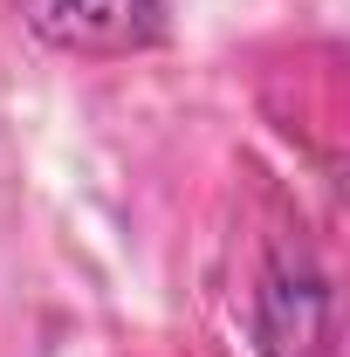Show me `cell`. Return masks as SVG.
Here are the masks:
<instances>
[{
	"label": "cell",
	"mask_w": 350,
	"mask_h": 357,
	"mask_svg": "<svg viewBox=\"0 0 350 357\" xmlns=\"http://www.w3.org/2000/svg\"><path fill=\"white\" fill-rule=\"evenodd\" d=\"M172 21V0H28V28L62 55H131Z\"/></svg>",
	"instance_id": "cell-1"
},
{
	"label": "cell",
	"mask_w": 350,
	"mask_h": 357,
	"mask_svg": "<svg viewBox=\"0 0 350 357\" xmlns=\"http://www.w3.org/2000/svg\"><path fill=\"white\" fill-rule=\"evenodd\" d=\"M261 357H330V296L303 255H282L261 282Z\"/></svg>",
	"instance_id": "cell-2"
}]
</instances>
